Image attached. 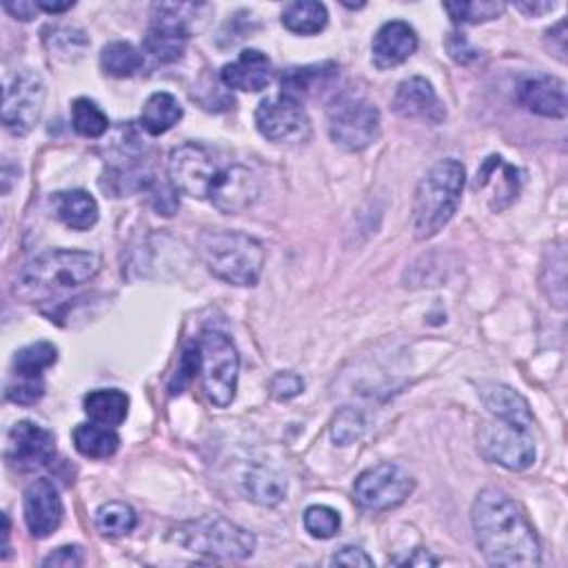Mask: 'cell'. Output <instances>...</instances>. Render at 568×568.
Segmentation results:
<instances>
[{"label":"cell","mask_w":568,"mask_h":568,"mask_svg":"<svg viewBox=\"0 0 568 568\" xmlns=\"http://www.w3.org/2000/svg\"><path fill=\"white\" fill-rule=\"evenodd\" d=\"M172 187L189 198L210 200L223 214H242L255 202L261 185L249 167L220 163L212 149L198 142L180 144L169 156Z\"/></svg>","instance_id":"1"},{"label":"cell","mask_w":568,"mask_h":568,"mask_svg":"<svg viewBox=\"0 0 568 568\" xmlns=\"http://www.w3.org/2000/svg\"><path fill=\"white\" fill-rule=\"evenodd\" d=\"M476 542L493 566L533 568L542 561L538 535L520 506L497 489H484L474 502Z\"/></svg>","instance_id":"2"},{"label":"cell","mask_w":568,"mask_h":568,"mask_svg":"<svg viewBox=\"0 0 568 568\" xmlns=\"http://www.w3.org/2000/svg\"><path fill=\"white\" fill-rule=\"evenodd\" d=\"M467 172L455 159L440 161L420 180L413 198V231L418 240L438 236L455 216L462 202Z\"/></svg>","instance_id":"3"},{"label":"cell","mask_w":568,"mask_h":568,"mask_svg":"<svg viewBox=\"0 0 568 568\" xmlns=\"http://www.w3.org/2000/svg\"><path fill=\"white\" fill-rule=\"evenodd\" d=\"M198 253L218 280L236 287H255L265 267V247L240 231H202Z\"/></svg>","instance_id":"4"},{"label":"cell","mask_w":568,"mask_h":568,"mask_svg":"<svg viewBox=\"0 0 568 568\" xmlns=\"http://www.w3.org/2000/svg\"><path fill=\"white\" fill-rule=\"evenodd\" d=\"M100 272V257L91 251L51 249L29 261L16 280V293L47 295L76 289Z\"/></svg>","instance_id":"5"},{"label":"cell","mask_w":568,"mask_h":568,"mask_svg":"<svg viewBox=\"0 0 568 568\" xmlns=\"http://www.w3.org/2000/svg\"><path fill=\"white\" fill-rule=\"evenodd\" d=\"M172 538L191 553L220 559H244L251 557L255 548V538L249 531L216 513L180 525Z\"/></svg>","instance_id":"6"},{"label":"cell","mask_w":568,"mask_h":568,"mask_svg":"<svg viewBox=\"0 0 568 568\" xmlns=\"http://www.w3.org/2000/svg\"><path fill=\"white\" fill-rule=\"evenodd\" d=\"M198 344V374L202 378V387L212 404L225 408L233 402L238 391V371L240 357L233 342L218 333L204 331Z\"/></svg>","instance_id":"7"},{"label":"cell","mask_w":568,"mask_h":568,"mask_svg":"<svg viewBox=\"0 0 568 568\" xmlns=\"http://www.w3.org/2000/svg\"><path fill=\"white\" fill-rule=\"evenodd\" d=\"M380 112L371 100L342 93L329 108L331 140L346 151H365L380 138Z\"/></svg>","instance_id":"8"},{"label":"cell","mask_w":568,"mask_h":568,"mask_svg":"<svg viewBox=\"0 0 568 568\" xmlns=\"http://www.w3.org/2000/svg\"><path fill=\"white\" fill-rule=\"evenodd\" d=\"M416 489V480L406 469L393 462H382L374 469L359 474L353 484L355 502L367 510H391L406 502V497Z\"/></svg>","instance_id":"9"},{"label":"cell","mask_w":568,"mask_h":568,"mask_svg":"<svg viewBox=\"0 0 568 568\" xmlns=\"http://www.w3.org/2000/svg\"><path fill=\"white\" fill-rule=\"evenodd\" d=\"M480 453L508 471H527L535 462V442L531 429L502 420L489 422L478 433Z\"/></svg>","instance_id":"10"},{"label":"cell","mask_w":568,"mask_h":568,"mask_svg":"<svg viewBox=\"0 0 568 568\" xmlns=\"http://www.w3.org/2000/svg\"><path fill=\"white\" fill-rule=\"evenodd\" d=\"M191 5H153L144 51L156 63H176L182 59L191 29L185 16Z\"/></svg>","instance_id":"11"},{"label":"cell","mask_w":568,"mask_h":568,"mask_svg":"<svg viewBox=\"0 0 568 568\" xmlns=\"http://www.w3.org/2000/svg\"><path fill=\"white\" fill-rule=\"evenodd\" d=\"M45 105V83L31 72H18L5 89L3 100V125L14 136H27L40 121Z\"/></svg>","instance_id":"12"},{"label":"cell","mask_w":568,"mask_h":568,"mask_svg":"<svg viewBox=\"0 0 568 568\" xmlns=\"http://www.w3.org/2000/svg\"><path fill=\"white\" fill-rule=\"evenodd\" d=\"M255 127L272 142H293L308 134V118L298 100L280 93L257 105Z\"/></svg>","instance_id":"13"},{"label":"cell","mask_w":568,"mask_h":568,"mask_svg":"<svg viewBox=\"0 0 568 568\" xmlns=\"http://www.w3.org/2000/svg\"><path fill=\"white\" fill-rule=\"evenodd\" d=\"M56 455V438L49 429L23 420L16 422L8 438V462L14 469L27 474L36 471L40 467L54 459Z\"/></svg>","instance_id":"14"},{"label":"cell","mask_w":568,"mask_h":568,"mask_svg":"<svg viewBox=\"0 0 568 568\" xmlns=\"http://www.w3.org/2000/svg\"><path fill=\"white\" fill-rule=\"evenodd\" d=\"M25 525L36 540H45L56 533L65 518V506L54 482L40 478L25 489L23 495Z\"/></svg>","instance_id":"15"},{"label":"cell","mask_w":568,"mask_h":568,"mask_svg":"<svg viewBox=\"0 0 568 568\" xmlns=\"http://www.w3.org/2000/svg\"><path fill=\"white\" fill-rule=\"evenodd\" d=\"M393 112L406 121H422L429 125H442L446 121V108L436 93L433 85L422 78L413 76L397 85L393 96Z\"/></svg>","instance_id":"16"},{"label":"cell","mask_w":568,"mask_h":568,"mask_svg":"<svg viewBox=\"0 0 568 568\" xmlns=\"http://www.w3.org/2000/svg\"><path fill=\"white\" fill-rule=\"evenodd\" d=\"M518 102L529 112L544 118L566 116V85L564 80L546 74L527 76L518 85Z\"/></svg>","instance_id":"17"},{"label":"cell","mask_w":568,"mask_h":568,"mask_svg":"<svg viewBox=\"0 0 568 568\" xmlns=\"http://www.w3.org/2000/svg\"><path fill=\"white\" fill-rule=\"evenodd\" d=\"M418 49V34L404 21L384 23L374 36V65L378 70H391L406 63Z\"/></svg>","instance_id":"18"},{"label":"cell","mask_w":568,"mask_h":568,"mask_svg":"<svg viewBox=\"0 0 568 568\" xmlns=\"http://www.w3.org/2000/svg\"><path fill=\"white\" fill-rule=\"evenodd\" d=\"M272 74L274 67L267 54H263L261 49H244L233 63L223 67L220 80L229 89L255 93L272 83Z\"/></svg>","instance_id":"19"},{"label":"cell","mask_w":568,"mask_h":568,"mask_svg":"<svg viewBox=\"0 0 568 568\" xmlns=\"http://www.w3.org/2000/svg\"><path fill=\"white\" fill-rule=\"evenodd\" d=\"M480 395H482L484 406L495 416V420L522 427V429L533 427L531 406L518 391H513L510 387L500 384V382H484V384H480Z\"/></svg>","instance_id":"20"},{"label":"cell","mask_w":568,"mask_h":568,"mask_svg":"<svg viewBox=\"0 0 568 568\" xmlns=\"http://www.w3.org/2000/svg\"><path fill=\"white\" fill-rule=\"evenodd\" d=\"M51 206H54L56 218L74 231H89L100 216L96 198L85 189L56 193L51 198Z\"/></svg>","instance_id":"21"},{"label":"cell","mask_w":568,"mask_h":568,"mask_svg":"<svg viewBox=\"0 0 568 568\" xmlns=\"http://www.w3.org/2000/svg\"><path fill=\"white\" fill-rule=\"evenodd\" d=\"M338 78V65L336 63H316V65H304V67H291L282 74V96H289L300 102V98L314 96L329 87Z\"/></svg>","instance_id":"22"},{"label":"cell","mask_w":568,"mask_h":568,"mask_svg":"<svg viewBox=\"0 0 568 568\" xmlns=\"http://www.w3.org/2000/svg\"><path fill=\"white\" fill-rule=\"evenodd\" d=\"M85 413L91 422L105 427H121L127 420L129 397L118 389H98L85 395Z\"/></svg>","instance_id":"23"},{"label":"cell","mask_w":568,"mask_h":568,"mask_svg":"<svg viewBox=\"0 0 568 568\" xmlns=\"http://www.w3.org/2000/svg\"><path fill=\"white\" fill-rule=\"evenodd\" d=\"M182 118V108L176 96L167 91H156L151 93L142 108V129L149 136H163L169 129H174Z\"/></svg>","instance_id":"24"},{"label":"cell","mask_w":568,"mask_h":568,"mask_svg":"<svg viewBox=\"0 0 568 568\" xmlns=\"http://www.w3.org/2000/svg\"><path fill=\"white\" fill-rule=\"evenodd\" d=\"M242 487H244L247 500L261 504V506H276L287 495L285 476H280L276 469L263 467V464H255L253 469L247 471Z\"/></svg>","instance_id":"25"},{"label":"cell","mask_w":568,"mask_h":568,"mask_svg":"<svg viewBox=\"0 0 568 568\" xmlns=\"http://www.w3.org/2000/svg\"><path fill=\"white\" fill-rule=\"evenodd\" d=\"M74 446L80 455L91 457V459H108L114 457L116 451L121 449V438L112 427L89 422V425H78L74 429Z\"/></svg>","instance_id":"26"},{"label":"cell","mask_w":568,"mask_h":568,"mask_svg":"<svg viewBox=\"0 0 568 568\" xmlns=\"http://www.w3.org/2000/svg\"><path fill=\"white\" fill-rule=\"evenodd\" d=\"M329 23V12L323 3L314 0H298L289 3L282 10V25L298 36H314L320 34Z\"/></svg>","instance_id":"27"},{"label":"cell","mask_w":568,"mask_h":568,"mask_svg":"<svg viewBox=\"0 0 568 568\" xmlns=\"http://www.w3.org/2000/svg\"><path fill=\"white\" fill-rule=\"evenodd\" d=\"M59 359V349L51 342H34L16 351L14 355V376L16 378H42V374L54 367Z\"/></svg>","instance_id":"28"},{"label":"cell","mask_w":568,"mask_h":568,"mask_svg":"<svg viewBox=\"0 0 568 568\" xmlns=\"http://www.w3.org/2000/svg\"><path fill=\"white\" fill-rule=\"evenodd\" d=\"M100 67L108 76L129 78L142 67V54L131 42H110L100 51Z\"/></svg>","instance_id":"29"},{"label":"cell","mask_w":568,"mask_h":568,"mask_svg":"<svg viewBox=\"0 0 568 568\" xmlns=\"http://www.w3.org/2000/svg\"><path fill=\"white\" fill-rule=\"evenodd\" d=\"M138 525L136 510L125 502H108L96 510V527L105 538H123Z\"/></svg>","instance_id":"30"},{"label":"cell","mask_w":568,"mask_h":568,"mask_svg":"<svg viewBox=\"0 0 568 568\" xmlns=\"http://www.w3.org/2000/svg\"><path fill=\"white\" fill-rule=\"evenodd\" d=\"M444 10L455 25H478L500 18L506 5L495 0H459V3H444Z\"/></svg>","instance_id":"31"},{"label":"cell","mask_w":568,"mask_h":568,"mask_svg":"<svg viewBox=\"0 0 568 568\" xmlns=\"http://www.w3.org/2000/svg\"><path fill=\"white\" fill-rule=\"evenodd\" d=\"M72 127L83 138H100L110 129V118L93 100L76 98L72 102Z\"/></svg>","instance_id":"32"},{"label":"cell","mask_w":568,"mask_h":568,"mask_svg":"<svg viewBox=\"0 0 568 568\" xmlns=\"http://www.w3.org/2000/svg\"><path fill=\"white\" fill-rule=\"evenodd\" d=\"M304 529L306 533L316 538V540H329L333 538L338 531H340V513L333 510L331 506H323V504H316V506H308L304 510Z\"/></svg>","instance_id":"33"},{"label":"cell","mask_w":568,"mask_h":568,"mask_svg":"<svg viewBox=\"0 0 568 568\" xmlns=\"http://www.w3.org/2000/svg\"><path fill=\"white\" fill-rule=\"evenodd\" d=\"M365 429H367V422L363 418V413L355 411V408H344V411L338 413V418L333 420L331 436H333V442H338L340 446H346V444L355 442L359 436H363Z\"/></svg>","instance_id":"34"},{"label":"cell","mask_w":568,"mask_h":568,"mask_svg":"<svg viewBox=\"0 0 568 568\" xmlns=\"http://www.w3.org/2000/svg\"><path fill=\"white\" fill-rule=\"evenodd\" d=\"M45 395L42 378H16L8 387V397L16 404H36Z\"/></svg>","instance_id":"35"},{"label":"cell","mask_w":568,"mask_h":568,"mask_svg":"<svg viewBox=\"0 0 568 568\" xmlns=\"http://www.w3.org/2000/svg\"><path fill=\"white\" fill-rule=\"evenodd\" d=\"M304 391V380L298 374H278L272 380V395L276 400H293L295 395H300Z\"/></svg>","instance_id":"36"},{"label":"cell","mask_w":568,"mask_h":568,"mask_svg":"<svg viewBox=\"0 0 568 568\" xmlns=\"http://www.w3.org/2000/svg\"><path fill=\"white\" fill-rule=\"evenodd\" d=\"M446 49H449V54L455 63L459 65H467L471 61H476L480 54H478V49H474L467 40V36L464 34H449L446 38Z\"/></svg>","instance_id":"37"},{"label":"cell","mask_w":568,"mask_h":568,"mask_svg":"<svg viewBox=\"0 0 568 568\" xmlns=\"http://www.w3.org/2000/svg\"><path fill=\"white\" fill-rule=\"evenodd\" d=\"M83 548L80 546H61L51 555L42 559V566H63V568H76L83 566Z\"/></svg>","instance_id":"38"},{"label":"cell","mask_w":568,"mask_h":568,"mask_svg":"<svg viewBox=\"0 0 568 568\" xmlns=\"http://www.w3.org/2000/svg\"><path fill=\"white\" fill-rule=\"evenodd\" d=\"M198 344L193 342L191 346H187L185 355H182V363H180V369H178V378H176V384L172 387L174 393H178L195 374H198Z\"/></svg>","instance_id":"39"},{"label":"cell","mask_w":568,"mask_h":568,"mask_svg":"<svg viewBox=\"0 0 568 568\" xmlns=\"http://www.w3.org/2000/svg\"><path fill=\"white\" fill-rule=\"evenodd\" d=\"M331 564H338V566H367L371 568L374 566V559L363 551V548H357V546H344L340 548Z\"/></svg>","instance_id":"40"},{"label":"cell","mask_w":568,"mask_h":568,"mask_svg":"<svg viewBox=\"0 0 568 568\" xmlns=\"http://www.w3.org/2000/svg\"><path fill=\"white\" fill-rule=\"evenodd\" d=\"M3 10H5L10 16H14L16 21H25V23H27V21H34L38 5L27 3V0H18V3H3Z\"/></svg>","instance_id":"41"},{"label":"cell","mask_w":568,"mask_h":568,"mask_svg":"<svg viewBox=\"0 0 568 568\" xmlns=\"http://www.w3.org/2000/svg\"><path fill=\"white\" fill-rule=\"evenodd\" d=\"M546 36L548 38H555V42H557V49H555V56L564 63L566 61V23L561 21V23H557L553 29H548L546 31Z\"/></svg>","instance_id":"42"},{"label":"cell","mask_w":568,"mask_h":568,"mask_svg":"<svg viewBox=\"0 0 568 568\" xmlns=\"http://www.w3.org/2000/svg\"><path fill=\"white\" fill-rule=\"evenodd\" d=\"M38 10L47 12V14H63V12H70L74 8V0H65V3H51V0H38Z\"/></svg>","instance_id":"43"},{"label":"cell","mask_w":568,"mask_h":568,"mask_svg":"<svg viewBox=\"0 0 568 568\" xmlns=\"http://www.w3.org/2000/svg\"><path fill=\"white\" fill-rule=\"evenodd\" d=\"M518 10L531 14V16H540L544 12L555 10V3H518Z\"/></svg>","instance_id":"44"}]
</instances>
